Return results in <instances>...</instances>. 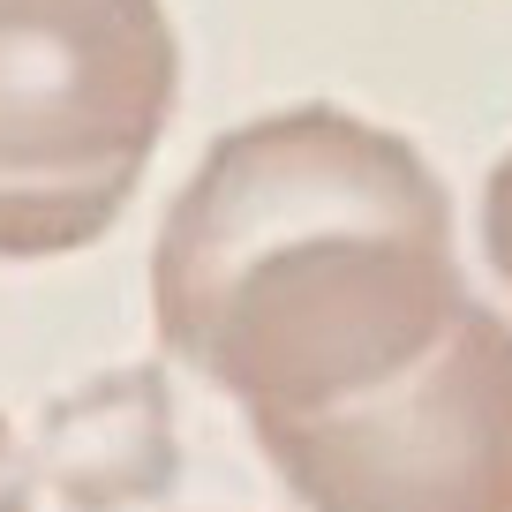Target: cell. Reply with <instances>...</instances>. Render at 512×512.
Returning a JSON list of instances; mask_svg holds the SVG:
<instances>
[{
    "label": "cell",
    "mask_w": 512,
    "mask_h": 512,
    "mask_svg": "<svg viewBox=\"0 0 512 512\" xmlns=\"http://www.w3.org/2000/svg\"><path fill=\"white\" fill-rule=\"evenodd\" d=\"M467 302L445 181L347 106L226 128L151 241L159 347L249 422H309L400 384Z\"/></svg>",
    "instance_id": "1"
},
{
    "label": "cell",
    "mask_w": 512,
    "mask_h": 512,
    "mask_svg": "<svg viewBox=\"0 0 512 512\" xmlns=\"http://www.w3.org/2000/svg\"><path fill=\"white\" fill-rule=\"evenodd\" d=\"M181 98L166 0H0V256L91 249Z\"/></svg>",
    "instance_id": "2"
},
{
    "label": "cell",
    "mask_w": 512,
    "mask_h": 512,
    "mask_svg": "<svg viewBox=\"0 0 512 512\" xmlns=\"http://www.w3.org/2000/svg\"><path fill=\"white\" fill-rule=\"evenodd\" d=\"M249 430L309 512H512V324L467 302L400 384Z\"/></svg>",
    "instance_id": "3"
},
{
    "label": "cell",
    "mask_w": 512,
    "mask_h": 512,
    "mask_svg": "<svg viewBox=\"0 0 512 512\" xmlns=\"http://www.w3.org/2000/svg\"><path fill=\"white\" fill-rule=\"evenodd\" d=\"M38 467L61 482L76 512H113L128 497H151L174 467V437H166V392L151 369H121L98 377L91 392L46 407L38 422Z\"/></svg>",
    "instance_id": "4"
},
{
    "label": "cell",
    "mask_w": 512,
    "mask_h": 512,
    "mask_svg": "<svg viewBox=\"0 0 512 512\" xmlns=\"http://www.w3.org/2000/svg\"><path fill=\"white\" fill-rule=\"evenodd\" d=\"M482 249H490L497 279L512 287V151L490 166V189H482Z\"/></svg>",
    "instance_id": "5"
},
{
    "label": "cell",
    "mask_w": 512,
    "mask_h": 512,
    "mask_svg": "<svg viewBox=\"0 0 512 512\" xmlns=\"http://www.w3.org/2000/svg\"><path fill=\"white\" fill-rule=\"evenodd\" d=\"M0 512H31V452L0 415Z\"/></svg>",
    "instance_id": "6"
}]
</instances>
